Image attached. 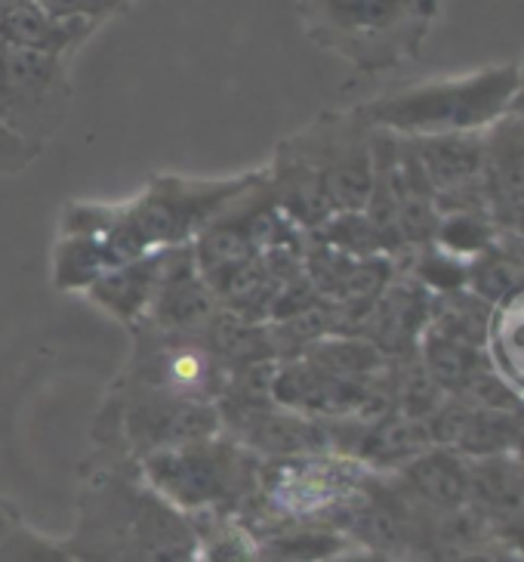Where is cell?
<instances>
[{
	"mask_svg": "<svg viewBox=\"0 0 524 562\" xmlns=\"http://www.w3.org/2000/svg\"><path fill=\"white\" fill-rule=\"evenodd\" d=\"M216 432H223L216 402L139 386L121 378L112 383L93 417V448L124 454L133 463L158 451L210 439Z\"/></svg>",
	"mask_w": 524,
	"mask_h": 562,
	"instance_id": "5",
	"label": "cell"
},
{
	"mask_svg": "<svg viewBox=\"0 0 524 562\" xmlns=\"http://www.w3.org/2000/svg\"><path fill=\"white\" fill-rule=\"evenodd\" d=\"M136 467L143 480L189 519L241 516L257 497L262 473L260 458L226 432L148 454Z\"/></svg>",
	"mask_w": 524,
	"mask_h": 562,
	"instance_id": "4",
	"label": "cell"
},
{
	"mask_svg": "<svg viewBox=\"0 0 524 562\" xmlns=\"http://www.w3.org/2000/svg\"><path fill=\"white\" fill-rule=\"evenodd\" d=\"M49 16L59 19H78V22H90V25H102L109 19L121 16L133 10L139 0H37Z\"/></svg>",
	"mask_w": 524,
	"mask_h": 562,
	"instance_id": "20",
	"label": "cell"
},
{
	"mask_svg": "<svg viewBox=\"0 0 524 562\" xmlns=\"http://www.w3.org/2000/svg\"><path fill=\"white\" fill-rule=\"evenodd\" d=\"M0 562H78L62 541H53L47 535L34 531L16 519L0 538Z\"/></svg>",
	"mask_w": 524,
	"mask_h": 562,
	"instance_id": "19",
	"label": "cell"
},
{
	"mask_svg": "<svg viewBox=\"0 0 524 562\" xmlns=\"http://www.w3.org/2000/svg\"><path fill=\"white\" fill-rule=\"evenodd\" d=\"M398 492L417 510L444 516L469 507V461L454 448H426L398 470Z\"/></svg>",
	"mask_w": 524,
	"mask_h": 562,
	"instance_id": "10",
	"label": "cell"
},
{
	"mask_svg": "<svg viewBox=\"0 0 524 562\" xmlns=\"http://www.w3.org/2000/svg\"><path fill=\"white\" fill-rule=\"evenodd\" d=\"M78 562H195L192 519L158 495L139 467L105 448L81 467L75 529L62 538Z\"/></svg>",
	"mask_w": 524,
	"mask_h": 562,
	"instance_id": "1",
	"label": "cell"
},
{
	"mask_svg": "<svg viewBox=\"0 0 524 562\" xmlns=\"http://www.w3.org/2000/svg\"><path fill=\"white\" fill-rule=\"evenodd\" d=\"M296 13L321 50L379 71L417 47L432 0H296Z\"/></svg>",
	"mask_w": 524,
	"mask_h": 562,
	"instance_id": "6",
	"label": "cell"
},
{
	"mask_svg": "<svg viewBox=\"0 0 524 562\" xmlns=\"http://www.w3.org/2000/svg\"><path fill=\"white\" fill-rule=\"evenodd\" d=\"M25 0H0V16L3 13H10V10H16V7H22Z\"/></svg>",
	"mask_w": 524,
	"mask_h": 562,
	"instance_id": "25",
	"label": "cell"
},
{
	"mask_svg": "<svg viewBox=\"0 0 524 562\" xmlns=\"http://www.w3.org/2000/svg\"><path fill=\"white\" fill-rule=\"evenodd\" d=\"M75 100L68 59L0 41V121L32 146H47L66 127Z\"/></svg>",
	"mask_w": 524,
	"mask_h": 562,
	"instance_id": "7",
	"label": "cell"
},
{
	"mask_svg": "<svg viewBox=\"0 0 524 562\" xmlns=\"http://www.w3.org/2000/svg\"><path fill=\"white\" fill-rule=\"evenodd\" d=\"M197 538L195 562H257L260 538L241 516H201L192 519Z\"/></svg>",
	"mask_w": 524,
	"mask_h": 562,
	"instance_id": "15",
	"label": "cell"
},
{
	"mask_svg": "<svg viewBox=\"0 0 524 562\" xmlns=\"http://www.w3.org/2000/svg\"><path fill=\"white\" fill-rule=\"evenodd\" d=\"M519 90V66H497L466 78H442L386 93L355 109L364 127L405 139L444 133H485L503 121Z\"/></svg>",
	"mask_w": 524,
	"mask_h": 562,
	"instance_id": "3",
	"label": "cell"
},
{
	"mask_svg": "<svg viewBox=\"0 0 524 562\" xmlns=\"http://www.w3.org/2000/svg\"><path fill=\"white\" fill-rule=\"evenodd\" d=\"M164 254H146L127 263L115 266L112 272H105L102 279L83 294L96 310L112 315L115 322L127 325V331L143 325L155 300V288L161 279V266H164Z\"/></svg>",
	"mask_w": 524,
	"mask_h": 562,
	"instance_id": "12",
	"label": "cell"
},
{
	"mask_svg": "<svg viewBox=\"0 0 524 562\" xmlns=\"http://www.w3.org/2000/svg\"><path fill=\"white\" fill-rule=\"evenodd\" d=\"M216 313H219V303L197 266L192 245L167 250L161 279L155 288L151 310H148V325L170 334L201 337Z\"/></svg>",
	"mask_w": 524,
	"mask_h": 562,
	"instance_id": "9",
	"label": "cell"
},
{
	"mask_svg": "<svg viewBox=\"0 0 524 562\" xmlns=\"http://www.w3.org/2000/svg\"><path fill=\"white\" fill-rule=\"evenodd\" d=\"M466 281L481 303L512 300L524 288V266L512 254L485 250L466 269Z\"/></svg>",
	"mask_w": 524,
	"mask_h": 562,
	"instance_id": "17",
	"label": "cell"
},
{
	"mask_svg": "<svg viewBox=\"0 0 524 562\" xmlns=\"http://www.w3.org/2000/svg\"><path fill=\"white\" fill-rule=\"evenodd\" d=\"M324 562H398V560H395V557H389V553L371 550V547L349 544V547H343L340 553H333V557Z\"/></svg>",
	"mask_w": 524,
	"mask_h": 562,
	"instance_id": "23",
	"label": "cell"
},
{
	"mask_svg": "<svg viewBox=\"0 0 524 562\" xmlns=\"http://www.w3.org/2000/svg\"><path fill=\"white\" fill-rule=\"evenodd\" d=\"M408 146L432 186L435 199L457 195L485 182V133L420 136V139H408Z\"/></svg>",
	"mask_w": 524,
	"mask_h": 562,
	"instance_id": "11",
	"label": "cell"
},
{
	"mask_svg": "<svg viewBox=\"0 0 524 562\" xmlns=\"http://www.w3.org/2000/svg\"><path fill=\"white\" fill-rule=\"evenodd\" d=\"M509 115L515 117V121H519V124L524 127V63L519 66V90H515V100H512Z\"/></svg>",
	"mask_w": 524,
	"mask_h": 562,
	"instance_id": "24",
	"label": "cell"
},
{
	"mask_svg": "<svg viewBox=\"0 0 524 562\" xmlns=\"http://www.w3.org/2000/svg\"><path fill=\"white\" fill-rule=\"evenodd\" d=\"M121 266L117 254L99 235H56L53 284L66 294H87L105 272Z\"/></svg>",
	"mask_w": 524,
	"mask_h": 562,
	"instance_id": "14",
	"label": "cell"
},
{
	"mask_svg": "<svg viewBox=\"0 0 524 562\" xmlns=\"http://www.w3.org/2000/svg\"><path fill=\"white\" fill-rule=\"evenodd\" d=\"M257 562H291V560H284V557H278V553H269V550H262L260 560Z\"/></svg>",
	"mask_w": 524,
	"mask_h": 562,
	"instance_id": "26",
	"label": "cell"
},
{
	"mask_svg": "<svg viewBox=\"0 0 524 562\" xmlns=\"http://www.w3.org/2000/svg\"><path fill=\"white\" fill-rule=\"evenodd\" d=\"M284 143L318 173L337 214L367 207L374 192V146L371 127H364L355 112L318 115Z\"/></svg>",
	"mask_w": 524,
	"mask_h": 562,
	"instance_id": "8",
	"label": "cell"
},
{
	"mask_svg": "<svg viewBox=\"0 0 524 562\" xmlns=\"http://www.w3.org/2000/svg\"><path fill=\"white\" fill-rule=\"evenodd\" d=\"M265 180V167L235 177L197 180L161 173L127 201H68L59 214V235H99L127 263L146 254L192 245L201 232L238 199Z\"/></svg>",
	"mask_w": 524,
	"mask_h": 562,
	"instance_id": "2",
	"label": "cell"
},
{
	"mask_svg": "<svg viewBox=\"0 0 524 562\" xmlns=\"http://www.w3.org/2000/svg\"><path fill=\"white\" fill-rule=\"evenodd\" d=\"M491 214L503 229L515 232L519 238H524V192L491 195Z\"/></svg>",
	"mask_w": 524,
	"mask_h": 562,
	"instance_id": "22",
	"label": "cell"
},
{
	"mask_svg": "<svg viewBox=\"0 0 524 562\" xmlns=\"http://www.w3.org/2000/svg\"><path fill=\"white\" fill-rule=\"evenodd\" d=\"M41 146L25 143L0 121V177H19L41 158Z\"/></svg>",
	"mask_w": 524,
	"mask_h": 562,
	"instance_id": "21",
	"label": "cell"
},
{
	"mask_svg": "<svg viewBox=\"0 0 524 562\" xmlns=\"http://www.w3.org/2000/svg\"><path fill=\"white\" fill-rule=\"evenodd\" d=\"M93 34H96V25L78 22V19L49 16L37 0H25L22 7L0 16V41L3 44L59 56V59H71Z\"/></svg>",
	"mask_w": 524,
	"mask_h": 562,
	"instance_id": "13",
	"label": "cell"
},
{
	"mask_svg": "<svg viewBox=\"0 0 524 562\" xmlns=\"http://www.w3.org/2000/svg\"><path fill=\"white\" fill-rule=\"evenodd\" d=\"M435 241H438V248L447 257H469V260H476L481 257L488 245H491V229H488V223L476 216L472 211H459V214L444 216L442 223L435 226V235H432Z\"/></svg>",
	"mask_w": 524,
	"mask_h": 562,
	"instance_id": "18",
	"label": "cell"
},
{
	"mask_svg": "<svg viewBox=\"0 0 524 562\" xmlns=\"http://www.w3.org/2000/svg\"><path fill=\"white\" fill-rule=\"evenodd\" d=\"M423 368L447 396H459L469 378L481 368V359L476 356V347L432 328L423 337Z\"/></svg>",
	"mask_w": 524,
	"mask_h": 562,
	"instance_id": "16",
	"label": "cell"
}]
</instances>
